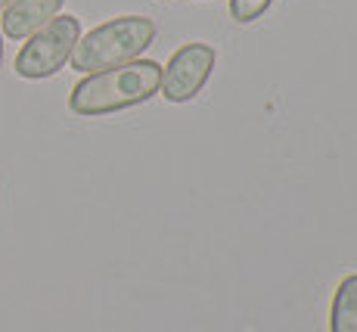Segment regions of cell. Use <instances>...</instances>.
Segmentation results:
<instances>
[{"instance_id": "1", "label": "cell", "mask_w": 357, "mask_h": 332, "mask_svg": "<svg viewBox=\"0 0 357 332\" xmlns=\"http://www.w3.org/2000/svg\"><path fill=\"white\" fill-rule=\"evenodd\" d=\"M162 84V66L155 59H134L106 72L84 75L68 93V109L81 119H102L153 100Z\"/></svg>"}, {"instance_id": "2", "label": "cell", "mask_w": 357, "mask_h": 332, "mask_svg": "<svg viewBox=\"0 0 357 332\" xmlns=\"http://www.w3.org/2000/svg\"><path fill=\"white\" fill-rule=\"evenodd\" d=\"M155 29L153 19L146 16H119L109 19V22L97 25L78 38L72 53V68L81 75H93V72H106L115 66H128V62L140 59V53L146 50L155 40Z\"/></svg>"}, {"instance_id": "3", "label": "cell", "mask_w": 357, "mask_h": 332, "mask_svg": "<svg viewBox=\"0 0 357 332\" xmlns=\"http://www.w3.org/2000/svg\"><path fill=\"white\" fill-rule=\"evenodd\" d=\"M81 38V22L75 16H56L25 38L22 50L16 53V75L29 81H40L56 75L72 59L75 44Z\"/></svg>"}, {"instance_id": "7", "label": "cell", "mask_w": 357, "mask_h": 332, "mask_svg": "<svg viewBox=\"0 0 357 332\" xmlns=\"http://www.w3.org/2000/svg\"><path fill=\"white\" fill-rule=\"evenodd\" d=\"M271 3L273 0H230V16L239 25H252L255 19L264 16Z\"/></svg>"}, {"instance_id": "5", "label": "cell", "mask_w": 357, "mask_h": 332, "mask_svg": "<svg viewBox=\"0 0 357 332\" xmlns=\"http://www.w3.org/2000/svg\"><path fill=\"white\" fill-rule=\"evenodd\" d=\"M63 3L66 0H13L3 6L0 31L10 40H25L38 29H44L50 19H56Z\"/></svg>"}, {"instance_id": "9", "label": "cell", "mask_w": 357, "mask_h": 332, "mask_svg": "<svg viewBox=\"0 0 357 332\" xmlns=\"http://www.w3.org/2000/svg\"><path fill=\"white\" fill-rule=\"evenodd\" d=\"M6 3H13V0H0V10H3V6H6Z\"/></svg>"}, {"instance_id": "4", "label": "cell", "mask_w": 357, "mask_h": 332, "mask_svg": "<svg viewBox=\"0 0 357 332\" xmlns=\"http://www.w3.org/2000/svg\"><path fill=\"white\" fill-rule=\"evenodd\" d=\"M218 50L211 44L193 40L183 44L181 50L171 53V59L162 68V84L159 93L168 103H190L202 93V87L208 84L211 72H215Z\"/></svg>"}, {"instance_id": "8", "label": "cell", "mask_w": 357, "mask_h": 332, "mask_svg": "<svg viewBox=\"0 0 357 332\" xmlns=\"http://www.w3.org/2000/svg\"><path fill=\"white\" fill-rule=\"evenodd\" d=\"M0 66H3V31H0Z\"/></svg>"}, {"instance_id": "6", "label": "cell", "mask_w": 357, "mask_h": 332, "mask_svg": "<svg viewBox=\"0 0 357 332\" xmlns=\"http://www.w3.org/2000/svg\"><path fill=\"white\" fill-rule=\"evenodd\" d=\"M329 332H357V273H348L335 286L329 304Z\"/></svg>"}]
</instances>
